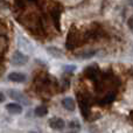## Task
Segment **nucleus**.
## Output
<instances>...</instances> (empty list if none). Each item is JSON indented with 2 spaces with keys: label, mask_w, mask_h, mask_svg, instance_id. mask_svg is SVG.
Segmentation results:
<instances>
[{
  "label": "nucleus",
  "mask_w": 133,
  "mask_h": 133,
  "mask_svg": "<svg viewBox=\"0 0 133 133\" xmlns=\"http://www.w3.org/2000/svg\"><path fill=\"white\" fill-rule=\"evenodd\" d=\"M28 62V55L23 54L20 50H15L11 57V63L15 66H22Z\"/></svg>",
  "instance_id": "obj_1"
},
{
  "label": "nucleus",
  "mask_w": 133,
  "mask_h": 133,
  "mask_svg": "<svg viewBox=\"0 0 133 133\" xmlns=\"http://www.w3.org/2000/svg\"><path fill=\"white\" fill-rule=\"evenodd\" d=\"M18 46H19V48H20V51H22V53L26 54V55H28V54H30L33 51L32 43H30L27 39H25V37H22V36H19Z\"/></svg>",
  "instance_id": "obj_2"
},
{
  "label": "nucleus",
  "mask_w": 133,
  "mask_h": 133,
  "mask_svg": "<svg viewBox=\"0 0 133 133\" xmlns=\"http://www.w3.org/2000/svg\"><path fill=\"white\" fill-rule=\"evenodd\" d=\"M49 126L51 129L56 130V131H61L65 127V122L62 119V118H58V117H54L49 120Z\"/></svg>",
  "instance_id": "obj_3"
},
{
  "label": "nucleus",
  "mask_w": 133,
  "mask_h": 133,
  "mask_svg": "<svg viewBox=\"0 0 133 133\" xmlns=\"http://www.w3.org/2000/svg\"><path fill=\"white\" fill-rule=\"evenodd\" d=\"M7 78H8L11 82H14V83H23L26 81V75L22 72H19V71H13V72L8 74V76H7Z\"/></svg>",
  "instance_id": "obj_4"
},
{
  "label": "nucleus",
  "mask_w": 133,
  "mask_h": 133,
  "mask_svg": "<svg viewBox=\"0 0 133 133\" xmlns=\"http://www.w3.org/2000/svg\"><path fill=\"white\" fill-rule=\"evenodd\" d=\"M8 95H9V97H11L13 101H18V102H21V103L28 104L27 98L25 97V95H22L19 90H13V89L8 90Z\"/></svg>",
  "instance_id": "obj_5"
},
{
  "label": "nucleus",
  "mask_w": 133,
  "mask_h": 133,
  "mask_svg": "<svg viewBox=\"0 0 133 133\" xmlns=\"http://www.w3.org/2000/svg\"><path fill=\"white\" fill-rule=\"evenodd\" d=\"M6 110L12 115H20L22 112V106L18 103H9L6 105Z\"/></svg>",
  "instance_id": "obj_6"
},
{
  "label": "nucleus",
  "mask_w": 133,
  "mask_h": 133,
  "mask_svg": "<svg viewBox=\"0 0 133 133\" xmlns=\"http://www.w3.org/2000/svg\"><path fill=\"white\" fill-rule=\"evenodd\" d=\"M62 105L65 110L68 111H74L76 109V103L71 97H64L62 99Z\"/></svg>",
  "instance_id": "obj_7"
},
{
  "label": "nucleus",
  "mask_w": 133,
  "mask_h": 133,
  "mask_svg": "<svg viewBox=\"0 0 133 133\" xmlns=\"http://www.w3.org/2000/svg\"><path fill=\"white\" fill-rule=\"evenodd\" d=\"M47 53H48L50 56L55 57V58H61V57L63 56V51L61 50L60 48L55 47V46H49V47H47Z\"/></svg>",
  "instance_id": "obj_8"
},
{
  "label": "nucleus",
  "mask_w": 133,
  "mask_h": 133,
  "mask_svg": "<svg viewBox=\"0 0 133 133\" xmlns=\"http://www.w3.org/2000/svg\"><path fill=\"white\" fill-rule=\"evenodd\" d=\"M69 127L71 129V131L68 132V133H78L81 130V124L77 122V120H72V122L69 123Z\"/></svg>",
  "instance_id": "obj_9"
},
{
  "label": "nucleus",
  "mask_w": 133,
  "mask_h": 133,
  "mask_svg": "<svg viewBox=\"0 0 133 133\" xmlns=\"http://www.w3.org/2000/svg\"><path fill=\"white\" fill-rule=\"evenodd\" d=\"M63 69H64L66 72H72V71L76 70V65H64Z\"/></svg>",
  "instance_id": "obj_10"
},
{
  "label": "nucleus",
  "mask_w": 133,
  "mask_h": 133,
  "mask_svg": "<svg viewBox=\"0 0 133 133\" xmlns=\"http://www.w3.org/2000/svg\"><path fill=\"white\" fill-rule=\"evenodd\" d=\"M95 53H96V51H90V53H87V54H82V55H79V57H82V58H89V57H92V56L95 55Z\"/></svg>",
  "instance_id": "obj_11"
},
{
  "label": "nucleus",
  "mask_w": 133,
  "mask_h": 133,
  "mask_svg": "<svg viewBox=\"0 0 133 133\" xmlns=\"http://www.w3.org/2000/svg\"><path fill=\"white\" fill-rule=\"evenodd\" d=\"M4 101H5V96H4L2 92H0V103H2Z\"/></svg>",
  "instance_id": "obj_12"
},
{
  "label": "nucleus",
  "mask_w": 133,
  "mask_h": 133,
  "mask_svg": "<svg viewBox=\"0 0 133 133\" xmlns=\"http://www.w3.org/2000/svg\"><path fill=\"white\" fill-rule=\"evenodd\" d=\"M127 1L130 2V5H131V6L133 7V0H127Z\"/></svg>",
  "instance_id": "obj_13"
}]
</instances>
